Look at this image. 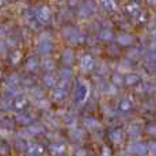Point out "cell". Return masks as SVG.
<instances>
[{
	"label": "cell",
	"instance_id": "e0dca14e",
	"mask_svg": "<svg viewBox=\"0 0 156 156\" xmlns=\"http://www.w3.org/2000/svg\"><path fill=\"white\" fill-rule=\"evenodd\" d=\"M72 58H73V55H72V52L71 50H68V52H65V62H69L72 61Z\"/></svg>",
	"mask_w": 156,
	"mask_h": 156
},
{
	"label": "cell",
	"instance_id": "8992f818",
	"mask_svg": "<svg viewBox=\"0 0 156 156\" xmlns=\"http://www.w3.org/2000/svg\"><path fill=\"white\" fill-rule=\"evenodd\" d=\"M132 106H133V103H132V101L129 99V98H125V99H122L121 102H119V110H122V112H128V110H130Z\"/></svg>",
	"mask_w": 156,
	"mask_h": 156
},
{
	"label": "cell",
	"instance_id": "ac0fdd59",
	"mask_svg": "<svg viewBox=\"0 0 156 156\" xmlns=\"http://www.w3.org/2000/svg\"><path fill=\"white\" fill-rule=\"evenodd\" d=\"M149 61L156 62V49H152L151 53H149Z\"/></svg>",
	"mask_w": 156,
	"mask_h": 156
},
{
	"label": "cell",
	"instance_id": "277c9868",
	"mask_svg": "<svg viewBox=\"0 0 156 156\" xmlns=\"http://www.w3.org/2000/svg\"><path fill=\"white\" fill-rule=\"evenodd\" d=\"M82 67H83V69H86V71L92 69V67H94V60H92L91 56L87 55V56L83 57V60H82Z\"/></svg>",
	"mask_w": 156,
	"mask_h": 156
},
{
	"label": "cell",
	"instance_id": "4fadbf2b",
	"mask_svg": "<svg viewBox=\"0 0 156 156\" xmlns=\"http://www.w3.org/2000/svg\"><path fill=\"white\" fill-rule=\"evenodd\" d=\"M84 124L88 126L90 129H95V128H98L99 126V122L98 121H95V119H92V118H88V119H86V122Z\"/></svg>",
	"mask_w": 156,
	"mask_h": 156
},
{
	"label": "cell",
	"instance_id": "ba28073f",
	"mask_svg": "<svg viewBox=\"0 0 156 156\" xmlns=\"http://www.w3.org/2000/svg\"><path fill=\"white\" fill-rule=\"evenodd\" d=\"M140 7L136 4V3H129V4L126 5V12L130 14V15H136L137 12H140Z\"/></svg>",
	"mask_w": 156,
	"mask_h": 156
},
{
	"label": "cell",
	"instance_id": "7402d4cb",
	"mask_svg": "<svg viewBox=\"0 0 156 156\" xmlns=\"http://www.w3.org/2000/svg\"><path fill=\"white\" fill-rule=\"evenodd\" d=\"M103 151H105V156H109L110 155V149L109 148H105Z\"/></svg>",
	"mask_w": 156,
	"mask_h": 156
},
{
	"label": "cell",
	"instance_id": "9a60e30c",
	"mask_svg": "<svg viewBox=\"0 0 156 156\" xmlns=\"http://www.w3.org/2000/svg\"><path fill=\"white\" fill-rule=\"evenodd\" d=\"M145 68L148 69V72H156V62H154V61H148L147 62V65H145Z\"/></svg>",
	"mask_w": 156,
	"mask_h": 156
},
{
	"label": "cell",
	"instance_id": "3957f363",
	"mask_svg": "<svg viewBox=\"0 0 156 156\" xmlns=\"http://www.w3.org/2000/svg\"><path fill=\"white\" fill-rule=\"evenodd\" d=\"M140 83V76L137 73H128L126 76L124 77V84H126L129 87L137 86Z\"/></svg>",
	"mask_w": 156,
	"mask_h": 156
},
{
	"label": "cell",
	"instance_id": "44dd1931",
	"mask_svg": "<svg viewBox=\"0 0 156 156\" xmlns=\"http://www.w3.org/2000/svg\"><path fill=\"white\" fill-rule=\"evenodd\" d=\"M147 3L149 5H152V7H156V0H147Z\"/></svg>",
	"mask_w": 156,
	"mask_h": 156
},
{
	"label": "cell",
	"instance_id": "5bb4252c",
	"mask_svg": "<svg viewBox=\"0 0 156 156\" xmlns=\"http://www.w3.org/2000/svg\"><path fill=\"white\" fill-rule=\"evenodd\" d=\"M103 5L106 10H115V3L113 0H103Z\"/></svg>",
	"mask_w": 156,
	"mask_h": 156
},
{
	"label": "cell",
	"instance_id": "d6986e66",
	"mask_svg": "<svg viewBox=\"0 0 156 156\" xmlns=\"http://www.w3.org/2000/svg\"><path fill=\"white\" fill-rule=\"evenodd\" d=\"M121 68H130L132 65H130V61L129 60H124V61L121 62V65H119Z\"/></svg>",
	"mask_w": 156,
	"mask_h": 156
},
{
	"label": "cell",
	"instance_id": "7a4b0ae2",
	"mask_svg": "<svg viewBox=\"0 0 156 156\" xmlns=\"http://www.w3.org/2000/svg\"><path fill=\"white\" fill-rule=\"evenodd\" d=\"M117 42L121 46H130L134 42V37L129 33H121V34L117 37Z\"/></svg>",
	"mask_w": 156,
	"mask_h": 156
},
{
	"label": "cell",
	"instance_id": "52a82bcc",
	"mask_svg": "<svg viewBox=\"0 0 156 156\" xmlns=\"http://www.w3.org/2000/svg\"><path fill=\"white\" fill-rule=\"evenodd\" d=\"M128 134L132 139H136V137L140 136V128L137 126V125H130L128 129Z\"/></svg>",
	"mask_w": 156,
	"mask_h": 156
},
{
	"label": "cell",
	"instance_id": "ffe728a7",
	"mask_svg": "<svg viewBox=\"0 0 156 156\" xmlns=\"http://www.w3.org/2000/svg\"><path fill=\"white\" fill-rule=\"evenodd\" d=\"M148 132H149V133H152V134H156V125H152V126H149L148 128Z\"/></svg>",
	"mask_w": 156,
	"mask_h": 156
},
{
	"label": "cell",
	"instance_id": "7c38bea8",
	"mask_svg": "<svg viewBox=\"0 0 156 156\" xmlns=\"http://www.w3.org/2000/svg\"><path fill=\"white\" fill-rule=\"evenodd\" d=\"M140 56H141L140 48H134V49H132L130 52H129V58H139Z\"/></svg>",
	"mask_w": 156,
	"mask_h": 156
},
{
	"label": "cell",
	"instance_id": "9c48e42d",
	"mask_svg": "<svg viewBox=\"0 0 156 156\" xmlns=\"http://www.w3.org/2000/svg\"><path fill=\"white\" fill-rule=\"evenodd\" d=\"M101 38L103 41H112L114 38V34H113L112 30L105 29V30H102V33H101Z\"/></svg>",
	"mask_w": 156,
	"mask_h": 156
},
{
	"label": "cell",
	"instance_id": "603a6c76",
	"mask_svg": "<svg viewBox=\"0 0 156 156\" xmlns=\"http://www.w3.org/2000/svg\"><path fill=\"white\" fill-rule=\"evenodd\" d=\"M119 156H130L129 154H122V155H119Z\"/></svg>",
	"mask_w": 156,
	"mask_h": 156
},
{
	"label": "cell",
	"instance_id": "5b68a950",
	"mask_svg": "<svg viewBox=\"0 0 156 156\" xmlns=\"http://www.w3.org/2000/svg\"><path fill=\"white\" fill-rule=\"evenodd\" d=\"M87 95H88V88H87V86H79V88H77V101L79 102H83L87 98Z\"/></svg>",
	"mask_w": 156,
	"mask_h": 156
},
{
	"label": "cell",
	"instance_id": "6da1fadb",
	"mask_svg": "<svg viewBox=\"0 0 156 156\" xmlns=\"http://www.w3.org/2000/svg\"><path fill=\"white\" fill-rule=\"evenodd\" d=\"M128 151L132 152V154H136V155H145L147 152H148V148H147V145L143 143H132L128 147Z\"/></svg>",
	"mask_w": 156,
	"mask_h": 156
},
{
	"label": "cell",
	"instance_id": "8fae6325",
	"mask_svg": "<svg viewBox=\"0 0 156 156\" xmlns=\"http://www.w3.org/2000/svg\"><path fill=\"white\" fill-rule=\"evenodd\" d=\"M112 80H113V84L114 86H122V84H124V77H122L121 75H118V73L113 75Z\"/></svg>",
	"mask_w": 156,
	"mask_h": 156
},
{
	"label": "cell",
	"instance_id": "30bf717a",
	"mask_svg": "<svg viewBox=\"0 0 156 156\" xmlns=\"http://www.w3.org/2000/svg\"><path fill=\"white\" fill-rule=\"evenodd\" d=\"M110 139H112L114 143H121L122 141V132L118 130V129L112 132V133H110Z\"/></svg>",
	"mask_w": 156,
	"mask_h": 156
},
{
	"label": "cell",
	"instance_id": "2e32d148",
	"mask_svg": "<svg viewBox=\"0 0 156 156\" xmlns=\"http://www.w3.org/2000/svg\"><path fill=\"white\" fill-rule=\"evenodd\" d=\"M148 149H149V152H151V154H155V152H156V141H149Z\"/></svg>",
	"mask_w": 156,
	"mask_h": 156
}]
</instances>
